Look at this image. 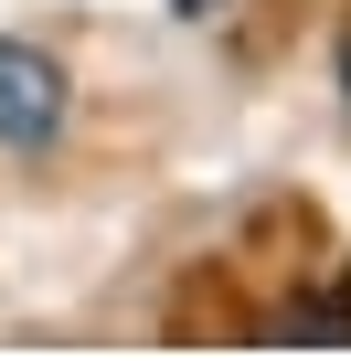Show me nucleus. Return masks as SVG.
<instances>
[{"label":"nucleus","instance_id":"obj_1","mask_svg":"<svg viewBox=\"0 0 351 361\" xmlns=\"http://www.w3.org/2000/svg\"><path fill=\"white\" fill-rule=\"evenodd\" d=\"M64 117H75L64 64H54L32 32H0V149H11V159H43V149L64 138Z\"/></svg>","mask_w":351,"mask_h":361},{"label":"nucleus","instance_id":"obj_2","mask_svg":"<svg viewBox=\"0 0 351 361\" xmlns=\"http://www.w3.org/2000/svg\"><path fill=\"white\" fill-rule=\"evenodd\" d=\"M340 96H351V43H340Z\"/></svg>","mask_w":351,"mask_h":361}]
</instances>
